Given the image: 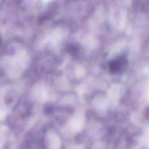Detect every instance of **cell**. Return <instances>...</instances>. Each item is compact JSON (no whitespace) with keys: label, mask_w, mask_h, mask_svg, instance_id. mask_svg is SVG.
<instances>
[{"label":"cell","mask_w":149,"mask_h":149,"mask_svg":"<svg viewBox=\"0 0 149 149\" xmlns=\"http://www.w3.org/2000/svg\"><path fill=\"white\" fill-rule=\"evenodd\" d=\"M126 63L123 59H118L112 61L109 63L110 71L113 73H119L126 68Z\"/></svg>","instance_id":"cell-1"},{"label":"cell","mask_w":149,"mask_h":149,"mask_svg":"<svg viewBox=\"0 0 149 149\" xmlns=\"http://www.w3.org/2000/svg\"><path fill=\"white\" fill-rule=\"evenodd\" d=\"M33 94L34 97L38 101H42L45 98V90L43 88L40 87V86H37L34 88Z\"/></svg>","instance_id":"cell-2"},{"label":"cell","mask_w":149,"mask_h":149,"mask_svg":"<svg viewBox=\"0 0 149 149\" xmlns=\"http://www.w3.org/2000/svg\"><path fill=\"white\" fill-rule=\"evenodd\" d=\"M47 143L48 149H56L57 147V140L55 137L52 134L47 136Z\"/></svg>","instance_id":"cell-3"},{"label":"cell","mask_w":149,"mask_h":149,"mask_svg":"<svg viewBox=\"0 0 149 149\" xmlns=\"http://www.w3.org/2000/svg\"><path fill=\"white\" fill-rule=\"evenodd\" d=\"M6 133V128L5 126L0 127V149H1L5 138Z\"/></svg>","instance_id":"cell-4"},{"label":"cell","mask_w":149,"mask_h":149,"mask_svg":"<svg viewBox=\"0 0 149 149\" xmlns=\"http://www.w3.org/2000/svg\"><path fill=\"white\" fill-rule=\"evenodd\" d=\"M8 113V109L4 105H0V119H3Z\"/></svg>","instance_id":"cell-5"},{"label":"cell","mask_w":149,"mask_h":149,"mask_svg":"<svg viewBox=\"0 0 149 149\" xmlns=\"http://www.w3.org/2000/svg\"><path fill=\"white\" fill-rule=\"evenodd\" d=\"M145 115L146 116L147 118H148L149 119V107H148L145 111Z\"/></svg>","instance_id":"cell-6"}]
</instances>
